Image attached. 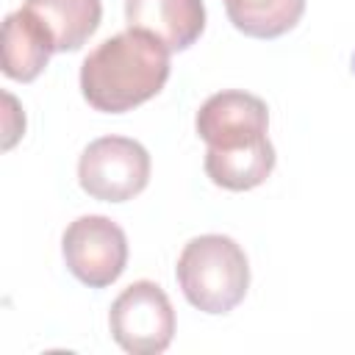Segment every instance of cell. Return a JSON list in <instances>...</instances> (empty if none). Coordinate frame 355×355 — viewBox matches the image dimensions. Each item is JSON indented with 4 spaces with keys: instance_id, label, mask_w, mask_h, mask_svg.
Segmentation results:
<instances>
[{
    "instance_id": "3957f363",
    "label": "cell",
    "mask_w": 355,
    "mask_h": 355,
    "mask_svg": "<svg viewBox=\"0 0 355 355\" xmlns=\"http://www.w3.org/2000/svg\"><path fill=\"white\" fill-rule=\"evenodd\" d=\"M80 189L103 202H125L144 191L150 180V153L128 136L94 139L78 161Z\"/></svg>"
},
{
    "instance_id": "7a4b0ae2",
    "label": "cell",
    "mask_w": 355,
    "mask_h": 355,
    "mask_svg": "<svg viewBox=\"0 0 355 355\" xmlns=\"http://www.w3.org/2000/svg\"><path fill=\"white\" fill-rule=\"evenodd\" d=\"M183 297L202 313L233 311L250 288V263L244 250L222 233L191 239L175 266Z\"/></svg>"
},
{
    "instance_id": "6da1fadb",
    "label": "cell",
    "mask_w": 355,
    "mask_h": 355,
    "mask_svg": "<svg viewBox=\"0 0 355 355\" xmlns=\"http://www.w3.org/2000/svg\"><path fill=\"white\" fill-rule=\"evenodd\" d=\"M169 78V50L144 31L100 42L80 64V92L94 111L122 114L155 97Z\"/></svg>"
},
{
    "instance_id": "277c9868",
    "label": "cell",
    "mask_w": 355,
    "mask_h": 355,
    "mask_svg": "<svg viewBox=\"0 0 355 355\" xmlns=\"http://www.w3.org/2000/svg\"><path fill=\"white\" fill-rule=\"evenodd\" d=\"M114 341L133 355H158L175 336V311L164 288L153 280L130 283L108 313Z\"/></svg>"
},
{
    "instance_id": "8fae6325",
    "label": "cell",
    "mask_w": 355,
    "mask_h": 355,
    "mask_svg": "<svg viewBox=\"0 0 355 355\" xmlns=\"http://www.w3.org/2000/svg\"><path fill=\"white\" fill-rule=\"evenodd\" d=\"M225 11L244 36L277 39L300 22L305 0H225Z\"/></svg>"
},
{
    "instance_id": "5b68a950",
    "label": "cell",
    "mask_w": 355,
    "mask_h": 355,
    "mask_svg": "<svg viewBox=\"0 0 355 355\" xmlns=\"http://www.w3.org/2000/svg\"><path fill=\"white\" fill-rule=\"evenodd\" d=\"M61 252L69 272L83 286L105 288L125 272L128 239L114 219L89 214L67 225L61 239Z\"/></svg>"
},
{
    "instance_id": "ba28073f",
    "label": "cell",
    "mask_w": 355,
    "mask_h": 355,
    "mask_svg": "<svg viewBox=\"0 0 355 355\" xmlns=\"http://www.w3.org/2000/svg\"><path fill=\"white\" fill-rule=\"evenodd\" d=\"M55 53L53 36L44 22L25 6L3 22V72L11 80L31 83L42 75L50 55Z\"/></svg>"
},
{
    "instance_id": "52a82bcc",
    "label": "cell",
    "mask_w": 355,
    "mask_h": 355,
    "mask_svg": "<svg viewBox=\"0 0 355 355\" xmlns=\"http://www.w3.org/2000/svg\"><path fill=\"white\" fill-rule=\"evenodd\" d=\"M125 22L175 53L191 47L205 31V6L202 0H125Z\"/></svg>"
},
{
    "instance_id": "9c48e42d",
    "label": "cell",
    "mask_w": 355,
    "mask_h": 355,
    "mask_svg": "<svg viewBox=\"0 0 355 355\" xmlns=\"http://www.w3.org/2000/svg\"><path fill=\"white\" fill-rule=\"evenodd\" d=\"M22 6L44 22L53 36L55 53L83 47L103 17L100 0H25Z\"/></svg>"
},
{
    "instance_id": "30bf717a",
    "label": "cell",
    "mask_w": 355,
    "mask_h": 355,
    "mask_svg": "<svg viewBox=\"0 0 355 355\" xmlns=\"http://www.w3.org/2000/svg\"><path fill=\"white\" fill-rule=\"evenodd\" d=\"M275 169V147L269 139L239 147V150H205V175L227 189V191H247L261 186Z\"/></svg>"
},
{
    "instance_id": "8992f818",
    "label": "cell",
    "mask_w": 355,
    "mask_h": 355,
    "mask_svg": "<svg viewBox=\"0 0 355 355\" xmlns=\"http://www.w3.org/2000/svg\"><path fill=\"white\" fill-rule=\"evenodd\" d=\"M194 125L211 150H239L269 139V108L250 92L227 89L211 94L200 105Z\"/></svg>"
}]
</instances>
